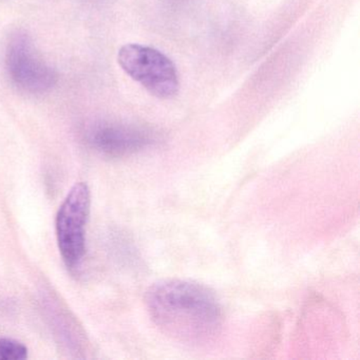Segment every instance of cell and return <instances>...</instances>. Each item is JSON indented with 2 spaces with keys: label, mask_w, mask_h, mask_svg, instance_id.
Segmentation results:
<instances>
[{
  "label": "cell",
  "mask_w": 360,
  "mask_h": 360,
  "mask_svg": "<svg viewBox=\"0 0 360 360\" xmlns=\"http://www.w3.org/2000/svg\"><path fill=\"white\" fill-rule=\"evenodd\" d=\"M145 304L155 326L179 342H208L223 326L222 307L216 295L203 284L167 279L153 284Z\"/></svg>",
  "instance_id": "1"
},
{
  "label": "cell",
  "mask_w": 360,
  "mask_h": 360,
  "mask_svg": "<svg viewBox=\"0 0 360 360\" xmlns=\"http://www.w3.org/2000/svg\"><path fill=\"white\" fill-rule=\"evenodd\" d=\"M117 62L132 79L155 98L168 100L178 94V71L162 52L146 46L128 44L120 49Z\"/></svg>",
  "instance_id": "2"
},
{
  "label": "cell",
  "mask_w": 360,
  "mask_h": 360,
  "mask_svg": "<svg viewBox=\"0 0 360 360\" xmlns=\"http://www.w3.org/2000/svg\"><path fill=\"white\" fill-rule=\"evenodd\" d=\"M91 193L85 183H77L67 195L56 216L58 248L67 266L75 267L85 254V229Z\"/></svg>",
  "instance_id": "3"
},
{
  "label": "cell",
  "mask_w": 360,
  "mask_h": 360,
  "mask_svg": "<svg viewBox=\"0 0 360 360\" xmlns=\"http://www.w3.org/2000/svg\"><path fill=\"white\" fill-rule=\"evenodd\" d=\"M7 68L18 87L31 94H43L56 83V75L35 51L26 37H18L8 48Z\"/></svg>",
  "instance_id": "4"
},
{
  "label": "cell",
  "mask_w": 360,
  "mask_h": 360,
  "mask_svg": "<svg viewBox=\"0 0 360 360\" xmlns=\"http://www.w3.org/2000/svg\"><path fill=\"white\" fill-rule=\"evenodd\" d=\"M96 144L101 150L113 155H129L150 143L148 136L136 130L108 128L98 132Z\"/></svg>",
  "instance_id": "5"
},
{
  "label": "cell",
  "mask_w": 360,
  "mask_h": 360,
  "mask_svg": "<svg viewBox=\"0 0 360 360\" xmlns=\"http://www.w3.org/2000/svg\"><path fill=\"white\" fill-rule=\"evenodd\" d=\"M28 357L24 343L10 338H0V360H22Z\"/></svg>",
  "instance_id": "6"
}]
</instances>
